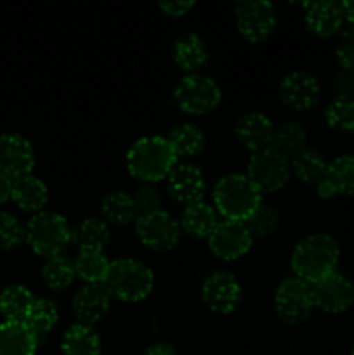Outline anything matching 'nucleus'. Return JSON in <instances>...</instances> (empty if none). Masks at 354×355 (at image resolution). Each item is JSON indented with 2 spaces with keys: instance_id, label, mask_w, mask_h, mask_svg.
I'll use <instances>...</instances> for the list:
<instances>
[{
  "instance_id": "31",
  "label": "nucleus",
  "mask_w": 354,
  "mask_h": 355,
  "mask_svg": "<svg viewBox=\"0 0 354 355\" xmlns=\"http://www.w3.org/2000/svg\"><path fill=\"white\" fill-rule=\"evenodd\" d=\"M167 139H169L174 153L177 156H183V158L196 156L205 146V137L201 134V130L191 123H184L176 127Z\"/></svg>"
},
{
  "instance_id": "35",
  "label": "nucleus",
  "mask_w": 354,
  "mask_h": 355,
  "mask_svg": "<svg viewBox=\"0 0 354 355\" xmlns=\"http://www.w3.org/2000/svg\"><path fill=\"white\" fill-rule=\"evenodd\" d=\"M326 123L340 132L354 134V97H337L326 107Z\"/></svg>"
},
{
  "instance_id": "22",
  "label": "nucleus",
  "mask_w": 354,
  "mask_h": 355,
  "mask_svg": "<svg viewBox=\"0 0 354 355\" xmlns=\"http://www.w3.org/2000/svg\"><path fill=\"white\" fill-rule=\"evenodd\" d=\"M47 186L38 177L30 175L16 179L12 184V201L24 211H40L47 203Z\"/></svg>"
},
{
  "instance_id": "33",
  "label": "nucleus",
  "mask_w": 354,
  "mask_h": 355,
  "mask_svg": "<svg viewBox=\"0 0 354 355\" xmlns=\"http://www.w3.org/2000/svg\"><path fill=\"white\" fill-rule=\"evenodd\" d=\"M305 144V130L295 121H287V123L280 125V127L274 130L273 144L271 148H274L276 151H280L281 155L292 156L294 158L297 153H301L304 149Z\"/></svg>"
},
{
  "instance_id": "29",
  "label": "nucleus",
  "mask_w": 354,
  "mask_h": 355,
  "mask_svg": "<svg viewBox=\"0 0 354 355\" xmlns=\"http://www.w3.org/2000/svg\"><path fill=\"white\" fill-rule=\"evenodd\" d=\"M33 300V295L26 286L21 284L7 286L0 293V314L6 321H24Z\"/></svg>"
},
{
  "instance_id": "2",
  "label": "nucleus",
  "mask_w": 354,
  "mask_h": 355,
  "mask_svg": "<svg viewBox=\"0 0 354 355\" xmlns=\"http://www.w3.org/2000/svg\"><path fill=\"white\" fill-rule=\"evenodd\" d=\"M177 155L169 139L162 135L141 137L127 153V168L132 177L144 182H156L169 177L176 166Z\"/></svg>"
},
{
  "instance_id": "9",
  "label": "nucleus",
  "mask_w": 354,
  "mask_h": 355,
  "mask_svg": "<svg viewBox=\"0 0 354 355\" xmlns=\"http://www.w3.org/2000/svg\"><path fill=\"white\" fill-rule=\"evenodd\" d=\"M135 234L141 243L156 252L174 248L180 238V224L167 211H153L135 220Z\"/></svg>"
},
{
  "instance_id": "7",
  "label": "nucleus",
  "mask_w": 354,
  "mask_h": 355,
  "mask_svg": "<svg viewBox=\"0 0 354 355\" xmlns=\"http://www.w3.org/2000/svg\"><path fill=\"white\" fill-rule=\"evenodd\" d=\"M290 162L274 148L255 151L248 162V179L260 193H274L287 184L290 177Z\"/></svg>"
},
{
  "instance_id": "40",
  "label": "nucleus",
  "mask_w": 354,
  "mask_h": 355,
  "mask_svg": "<svg viewBox=\"0 0 354 355\" xmlns=\"http://www.w3.org/2000/svg\"><path fill=\"white\" fill-rule=\"evenodd\" d=\"M337 97H354V71L342 69L335 76Z\"/></svg>"
},
{
  "instance_id": "34",
  "label": "nucleus",
  "mask_w": 354,
  "mask_h": 355,
  "mask_svg": "<svg viewBox=\"0 0 354 355\" xmlns=\"http://www.w3.org/2000/svg\"><path fill=\"white\" fill-rule=\"evenodd\" d=\"M75 263L65 257H52L42 269V279L51 290H65L75 277Z\"/></svg>"
},
{
  "instance_id": "36",
  "label": "nucleus",
  "mask_w": 354,
  "mask_h": 355,
  "mask_svg": "<svg viewBox=\"0 0 354 355\" xmlns=\"http://www.w3.org/2000/svg\"><path fill=\"white\" fill-rule=\"evenodd\" d=\"M245 224L246 227H248V231L252 232V236H257V238H266V236H269L271 232L276 229L278 215L271 207H267V205H260Z\"/></svg>"
},
{
  "instance_id": "38",
  "label": "nucleus",
  "mask_w": 354,
  "mask_h": 355,
  "mask_svg": "<svg viewBox=\"0 0 354 355\" xmlns=\"http://www.w3.org/2000/svg\"><path fill=\"white\" fill-rule=\"evenodd\" d=\"M134 203H135V210H137V217L153 214V211H158L160 208L158 191H156L153 186L139 187V189L135 191Z\"/></svg>"
},
{
  "instance_id": "45",
  "label": "nucleus",
  "mask_w": 354,
  "mask_h": 355,
  "mask_svg": "<svg viewBox=\"0 0 354 355\" xmlns=\"http://www.w3.org/2000/svg\"><path fill=\"white\" fill-rule=\"evenodd\" d=\"M351 355H354V349H353V352H351Z\"/></svg>"
},
{
  "instance_id": "16",
  "label": "nucleus",
  "mask_w": 354,
  "mask_h": 355,
  "mask_svg": "<svg viewBox=\"0 0 354 355\" xmlns=\"http://www.w3.org/2000/svg\"><path fill=\"white\" fill-rule=\"evenodd\" d=\"M319 83L312 75L305 71H294L281 82L280 96L287 106L294 110H309L319 99Z\"/></svg>"
},
{
  "instance_id": "24",
  "label": "nucleus",
  "mask_w": 354,
  "mask_h": 355,
  "mask_svg": "<svg viewBox=\"0 0 354 355\" xmlns=\"http://www.w3.org/2000/svg\"><path fill=\"white\" fill-rule=\"evenodd\" d=\"M217 224L215 210L203 201L187 205L183 211V218H180V225L184 231L194 238H208L217 227Z\"/></svg>"
},
{
  "instance_id": "27",
  "label": "nucleus",
  "mask_w": 354,
  "mask_h": 355,
  "mask_svg": "<svg viewBox=\"0 0 354 355\" xmlns=\"http://www.w3.org/2000/svg\"><path fill=\"white\" fill-rule=\"evenodd\" d=\"M75 272L87 284H103L110 272L111 262L96 250H80L75 259Z\"/></svg>"
},
{
  "instance_id": "23",
  "label": "nucleus",
  "mask_w": 354,
  "mask_h": 355,
  "mask_svg": "<svg viewBox=\"0 0 354 355\" xmlns=\"http://www.w3.org/2000/svg\"><path fill=\"white\" fill-rule=\"evenodd\" d=\"M61 350L65 355H99V335L89 324H82V322L73 324L62 335Z\"/></svg>"
},
{
  "instance_id": "41",
  "label": "nucleus",
  "mask_w": 354,
  "mask_h": 355,
  "mask_svg": "<svg viewBox=\"0 0 354 355\" xmlns=\"http://www.w3.org/2000/svg\"><path fill=\"white\" fill-rule=\"evenodd\" d=\"M193 7V2H183V0H172V2H162L160 3V9L163 10V12H167L169 16H183V14H186L187 10Z\"/></svg>"
},
{
  "instance_id": "11",
  "label": "nucleus",
  "mask_w": 354,
  "mask_h": 355,
  "mask_svg": "<svg viewBox=\"0 0 354 355\" xmlns=\"http://www.w3.org/2000/svg\"><path fill=\"white\" fill-rule=\"evenodd\" d=\"M253 236L245 222L224 220L217 224L210 236L208 246L212 253L222 260H236L252 248Z\"/></svg>"
},
{
  "instance_id": "6",
  "label": "nucleus",
  "mask_w": 354,
  "mask_h": 355,
  "mask_svg": "<svg viewBox=\"0 0 354 355\" xmlns=\"http://www.w3.org/2000/svg\"><path fill=\"white\" fill-rule=\"evenodd\" d=\"M174 99L184 113L205 114L221 103V89L210 76L191 73L177 83Z\"/></svg>"
},
{
  "instance_id": "19",
  "label": "nucleus",
  "mask_w": 354,
  "mask_h": 355,
  "mask_svg": "<svg viewBox=\"0 0 354 355\" xmlns=\"http://www.w3.org/2000/svg\"><path fill=\"white\" fill-rule=\"evenodd\" d=\"M305 24L318 37H332L344 23L342 3L337 2H311L304 3Z\"/></svg>"
},
{
  "instance_id": "30",
  "label": "nucleus",
  "mask_w": 354,
  "mask_h": 355,
  "mask_svg": "<svg viewBox=\"0 0 354 355\" xmlns=\"http://www.w3.org/2000/svg\"><path fill=\"white\" fill-rule=\"evenodd\" d=\"M71 241L80 246V250L103 252V248L110 241V231H108V225L99 218H85L75 229H71Z\"/></svg>"
},
{
  "instance_id": "8",
  "label": "nucleus",
  "mask_w": 354,
  "mask_h": 355,
  "mask_svg": "<svg viewBox=\"0 0 354 355\" xmlns=\"http://www.w3.org/2000/svg\"><path fill=\"white\" fill-rule=\"evenodd\" d=\"M314 300L312 286L298 277H287L281 281L274 297V309L285 322H302L309 318Z\"/></svg>"
},
{
  "instance_id": "32",
  "label": "nucleus",
  "mask_w": 354,
  "mask_h": 355,
  "mask_svg": "<svg viewBox=\"0 0 354 355\" xmlns=\"http://www.w3.org/2000/svg\"><path fill=\"white\" fill-rule=\"evenodd\" d=\"M103 208L104 217L115 224H130L134 218H137V210H135L134 198L128 196L127 193L121 191H113V193L106 194L103 198Z\"/></svg>"
},
{
  "instance_id": "25",
  "label": "nucleus",
  "mask_w": 354,
  "mask_h": 355,
  "mask_svg": "<svg viewBox=\"0 0 354 355\" xmlns=\"http://www.w3.org/2000/svg\"><path fill=\"white\" fill-rule=\"evenodd\" d=\"M290 166L298 180L305 184H314L316 187L325 180L326 170H328V163L321 153L305 148L292 158Z\"/></svg>"
},
{
  "instance_id": "18",
  "label": "nucleus",
  "mask_w": 354,
  "mask_h": 355,
  "mask_svg": "<svg viewBox=\"0 0 354 355\" xmlns=\"http://www.w3.org/2000/svg\"><path fill=\"white\" fill-rule=\"evenodd\" d=\"M235 134L243 146L252 151H260L273 144L274 125L266 114L248 113L236 121Z\"/></svg>"
},
{
  "instance_id": "21",
  "label": "nucleus",
  "mask_w": 354,
  "mask_h": 355,
  "mask_svg": "<svg viewBox=\"0 0 354 355\" xmlns=\"http://www.w3.org/2000/svg\"><path fill=\"white\" fill-rule=\"evenodd\" d=\"M318 193L323 198L333 194H354V156H339L328 163L326 177L318 186Z\"/></svg>"
},
{
  "instance_id": "10",
  "label": "nucleus",
  "mask_w": 354,
  "mask_h": 355,
  "mask_svg": "<svg viewBox=\"0 0 354 355\" xmlns=\"http://www.w3.org/2000/svg\"><path fill=\"white\" fill-rule=\"evenodd\" d=\"M276 24L273 3L264 0H246L236 6V26L248 42H262Z\"/></svg>"
},
{
  "instance_id": "1",
  "label": "nucleus",
  "mask_w": 354,
  "mask_h": 355,
  "mask_svg": "<svg viewBox=\"0 0 354 355\" xmlns=\"http://www.w3.org/2000/svg\"><path fill=\"white\" fill-rule=\"evenodd\" d=\"M340 250L328 234H311L297 243L292 253V269L295 277L307 284H316L323 277L335 272Z\"/></svg>"
},
{
  "instance_id": "42",
  "label": "nucleus",
  "mask_w": 354,
  "mask_h": 355,
  "mask_svg": "<svg viewBox=\"0 0 354 355\" xmlns=\"http://www.w3.org/2000/svg\"><path fill=\"white\" fill-rule=\"evenodd\" d=\"M12 179H9L7 175L0 173V205L6 203V201L12 196Z\"/></svg>"
},
{
  "instance_id": "17",
  "label": "nucleus",
  "mask_w": 354,
  "mask_h": 355,
  "mask_svg": "<svg viewBox=\"0 0 354 355\" xmlns=\"http://www.w3.org/2000/svg\"><path fill=\"white\" fill-rule=\"evenodd\" d=\"M111 293L106 284H87L73 297V312L82 324H94L106 315Z\"/></svg>"
},
{
  "instance_id": "3",
  "label": "nucleus",
  "mask_w": 354,
  "mask_h": 355,
  "mask_svg": "<svg viewBox=\"0 0 354 355\" xmlns=\"http://www.w3.org/2000/svg\"><path fill=\"white\" fill-rule=\"evenodd\" d=\"M214 203L226 220L246 222L262 205L260 191L243 173H228L215 184Z\"/></svg>"
},
{
  "instance_id": "39",
  "label": "nucleus",
  "mask_w": 354,
  "mask_h": 355,
  "mask_svg": "<svg viewBox=\"0 0 354 355\" xmlns=\"http://www.w3.org/2000/svg\"><path fill=\"white\" fill-rule=\"evenodd\" d=\"M335 54L342 69L354 71V26L340 35L339 42H337Z\"/></svg>"
},
{
  "instance_id": "37",
  "label": "nucleus",
  "mask_w": 354,
  "mask_h": 355,
  "mask_svg": "<svg viewBox=\"0 0 354 355\" xmlns=\"http://www.w3.org/2000/svg\"><path fill=\"white\" fill-rule=\"evenodd\" d=\"M24 241V227L14 215L0 211V250H12Z\"/></svg>"
},
{
  "instance_id": "12",
  "label": "nucleus",
  "mask_w": 354,
  "mask_h": 355,
  "mask_svg": "<svg viewBox=\"0 0 354 355\" xmlns=\"http://www.w3.org/2000/svg\"><path fill=\"white\" fill-rule=\"evenodd\" d=\"M35 165L31 142L19 134L0 135V173L16 180L30 175Z\"/></svg>"
},
{
  "instance_id": "4",
  "label": "nucleus",
  "mask_w": 354,
  "mask_h": 355,
  "mask_svg": "<svg viewBox=\"0 0 354 355\" xmlns=\"http://www.w3.org/2000/svg\"><path fill=\"white\" fill-rule=\"evenodd\" d=\"M24 241L37 255L59 257L71 241V229L62 215L54 211H38L24 227Z\"/></svg>"
},
{
  "instance_id": "20",
  "label": "nucleus",
  "mask_w": 354,
  "mask_h": 355,
  "mask_svg": "<svg viewBox=\"0 0 354 355\" xmlns=\"http://www.w3.org/2000/svg\"><path fill=\"white\" fill-rule=\"evenodd\" d=\"M38 340L24 321L0 324V355H35Z\"/></svg>"
},
{
  "instance_id": "5",
  "label": "nucleus",
  "mask_w": 354,
  "mask_h": 355,
  "mask_svg": "<svg viewBox=\"0 0 354 355\" xmlns=\"http://www.w3.org/2000/svg\"><path fill=\"white\" fill-rule=\"evenodd\" d=\"M104 284L113 297L124 302H139L151 293L155 276L141 260L118 259L111 262Z\"/></svg>"
},
{
  "instance_id": "26",
  "label": "nucleus",
  "mask_w": 354,
  "mask_h": 355,
  "mask_svg": "<svg viewBox=\"0 0 354 355\" xmlns=\"http://www.w3.org/2000/svg\"><path fill=\"white\" fill-rule=\"evenodd\" d=\"M208 51L205 42L196 33H186L177 38L174 45V59L184 71H193L205 64Z\"/></svg>"
},
{
  "instance_id": "43",
  "label": "nucleus",
  "mask_w": 354,
  "mask_h": 355,
  "mask_svg": "<svg viewBox=\"0 0 354 355\" xmlns=\"http://www.w3.org/2000/svg\"><path fill=\"white\" fill-rule=\"evenodd\" d=\"M146 355H177V354H176V350H174V347L170 345V343L158 342V343H155V345L149 347Z\"/></svg>"
},
{
  "instance_id": "14",
  "label": "nucleus",
  "mask_w": 354,
  "mask_h": 355,
  "mask_svg": "<svg viewBox=\"0 0 354 355\" xmlns=\"http://www.w3.org/2000/svg\"><path fill=\"white\" fill-rule=\"evenodd\" d=\"M312 300L314 307L339 314L354 304V284L342 274L333 272L312 284Z\"/></svg>"
},
{
  "instance_id": "13",
  "label": "nucleus",
  "mask_w": 354,
  "mask_h": 355,
  "mask_svg": "<svg viewBox=\"0 0 354 355\" xmlns=\"http://www.w3.org/2000/svg\"><path fill=\"white\" fill-rule=\"evenodd\" d=\"M201 298L210 311L229 314L242 300V286L231 272L219 270L207 277L201 288Z\"/></svg>"
},
{
  "instance_id": "44",
  "label": "nucleus",
  "mask_w": 354,
  "mask_h": 355,
  "mask_svg": "<svg viewBox=\"0 0 354 355\" xmlns=\"http://www.w3.org/2000/svg\"><path fill=\"white\" fill-rule=\"evenodd\" d=\"M342 10H344V17H346V19L354 26V0L342 2Z\"/></svg>"
},
{
  "instance_id": "28",
  "label": "nucleus",
  "mask_w": 354,
  "mask_h": 355,
  "mask_svg": "<svg viewBox=\"0 0 354 355\" xmlns=\"http://www.w3.org/2000/svg\"><path fill=\"white\" fill-rule=\"evenodd\" d=\"M58 319L59 312L54 302L47 300V298H35L26 318H24V322L35 333L38 343H42L47 333L56 326Z\"/></svg>"
},
{
  "instance_id": "15",
  "label": "nucleus",
  "mask_w": 354,
  "mask_h": 355,
  "mask_svg": "<svg viewBox=\"0 0 354 355\" xmlns=\"http://www.w3.org/2000/svg\"><path fill=\"white\" fill-rule=\"evenodd\" d=\"M167 187L170 196L179 203H184L186 207L198 203L205 193L203 173L191 163H179L167 177Z\"/></svg>"
}]
</instances>
